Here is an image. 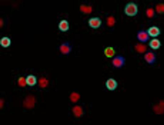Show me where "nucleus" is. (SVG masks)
Instances as JSON below:
<instances>
[{"label": "nucleus", "instance_id": "obj_15", "mask_svg": "<svg viewBox=\"0 0 164 125\" xmlns=\"http://www.w3.org/2000/svg\"><path fill=\"white\" fill-rule=\"evenodd\" d=\"M136 49L140 53H143L146 52L147 47L146 45L143 44H137L135 46Z\"/></svg>", "mask_w": 164, "mask_h": 125}, {"label": "nucleus", "instance_id": "obj_14", "mask_svg": "<svg viewBox=\"0 0 164 125\" xmlns=\"http://www.w3.org/2000/svg\"><path fill=\"white\" fill-rule=\"evenodd\" d=\"M27 84L29 86H32L35 85L36 83V79L34 76L29 75L26 79Z\"/></svg>", "mask_w": 164, "mask_h": 125}, {"label": "nucleus", "instance_id": "obj_20", "mask_svg": "<svg viewBox=\"0 0 164 125\" xmlns=\"http://www.w3.org/2000/svg\"><path fill=\"white\" fill-rule=\"evenodd\" d=\"M47 80L45 79L42 78L39 80V84L41 87H45L47 86Z\"/></svg>", "mask_w": 164, "mask_h": 125}, {"label": "nucleus", "instance_id": "obj_4", "mask_svg": "<svg viewBox=\"0 0 164 125\" xmlns=\"http://www.w3.org/2000/svg\"><path fill=\"white\" fill-rule=\"evenodd\" d=\"M147 32L149 36L154 38L157 37L161 34L160 29L156 26H152L149 27Z\"/></svg>", "mask_w": 164, "mask_h": 125}, {"label": "nucleus", "instance_id": "obj_21", "mask_svg": "<svg viewBox=\"0 0 164 125\" xmlns=\"http://www.w3.org/2000/svg\"><path fill=\"white\" fill-rule=\"evenodd\" d=\"M18 83L19 84L20 86L22 87L25 86L26 84H27V80H26V79H25L24 78L22 77L19 79L18 80Z\"/></svg>", "mask_w": 164, "mask_h": 125}, {"label": "nucleus", "instance_id": "obj_10", "mask_svg": "<svg viewBox=\"0 0 164 125\" xmlns=\"http://www.w3.org/2000/svg\"><path fill=\"white\" fill-rule=\"evenodd\" d=\"M116 53L114 47L108 46L105 48L104 50V53L105 56L108 58H111L114 57Z\"/></svg>", "mask_w": 164, "mask_h": 125}, {"label": "nucleus", "instance_id": "obj_23", "mask_svg": "<svg viewBox=\"0 0 164 125\" xmlns=\"http://www.w3.org/2000/svg\"><path fill=\"white\" fill-rule=\"evenodd\" d=\"M81 9L83 12L86 13L91 12V10L90 7L83 6H81Z\"/></svg>", "mask_w": 164, "mask_h": 125}, {"label": "nucleus", "instance_id": "obj_1", "mask_svg": "<svg viewBox=\"0 0 164 125\" xmlns=\"http://www.w3.org/2000/svg\"><path fill=\"white\" fill-rule=\"evenodd\" d=\"M138 12V6L135 2H128L125 6L124 12L126 15L128 17H135L137 15Z\"/></svg>", "mask_w": 164, "mask_h": 125}, {"label": "nucleus", "instance_id": "obj_8", "mask_svg": "<svg viewBox=\"0 0 164 125\" xmlns=\"http://www.w3.org/2000/svg\"><path fill=\"white\" fill-rule=\"evenodd\" d=\"M148 45L151 48L154 50L159 49L161 46V43L160 40L156 38L151 40L149 42Z\"/></svg>", "mask_w": 164, "mask_h": 125}, {"label": "nucleus", "instance_id": "obj_6", "mask_svg": "<svg viewBox=\"0 0 164 125\" xmlns=\"http://www.w3.org/2000/svg\"><path fill=\"white\" fill-rule=\"evenodd\" d=\"M137 39L142 43L147 42L150 39L147 31L141 30L137 32Z\"/></svg>", "mask_w": 164, "mask_h": 125}, {"label": "nucleus", "instance_id": "obj_5", "mask_svg": "<svg viewBox=\"0 0 164 125\" xmlns=\"http://www.w3.org/2000/svg\"><path fill=\"white\" fill-rule=\"evenodd\" d=\"M105 85L108 90L114 91L117 89L118 86V83L114 79L109 78L106 80Z\"/></svg>", "mask_w": 164, "mask_h": 125}, {"label": "nucleus", "instance_id": "obj_9", "mask_svg": "<svg viewBox=\"0 0 164 125\" xmlns=\"http://www.w3.org/2000/svg\"><path fill=\"white\" fill-rule=\"evenodd\" d=\"M60 50L63 54L68 55L72 50V47L69 42H65L62 44Z\"/></svg>", "mask_w": 164, "mask_h": 125}, {"label": "nucleus", "instance_id": "obj_3", "mask_svg": "<svg viewBox=\"0 0 164 125\" xmlns=\"http://www.w3.org/2000/svg\"><path fill=\"white\" fill-rule=\"evenodd\" d=\"M88 24L91 28L97 29L99 28L102 24L101 19L98 17H94L91 18L88 22Z\"/></svg>", "mask_w": 164, "mask_h": 125}, {"label": "nucleus", "instance_id": "obj_18", "mask_svg": "<svg viewBox=\"0 0 164 125\" xmlns=\"http://www.w3.org/2000/svg\"><path fill=\"white\" fill-rule=\"evenodd\" d=\"M156 12L159 14L164 13V4L163 3L159 4L156 6Z\"/></svg>", "mask_w": 164, "mask_h": 125}, {"label": "nucleus", "instance_id": "obj_19", "mask_svg": "<svg viewBox=\"0 0 164 125\" xmlns=\"http://www.w3.org/2000/svg\"><path fill=\"white\" fill-rule=\"evenodd\" d=\"M146 15L148 18H152L155 15V11L153 9L150 8L147 9L146 12Z\"/></svg>", "mask_w": 164, "mask_h": 125}, {"label": "nucleus", "instance_id": "obj_12", "mask_svg": "<svg viewBox=\"0 0 164 125\" xmlns=\"http://www.w3.org/2000/svg\"><path fill=\"white\" fill-rule=\"evenodd\" d=\"M35 102V98L32 96L28 97L24 101V105L26 108H30L34 106Z\"/></svg>", "mask_w": 164, "mask_h": 125}, {"label": "nucleus", "instance_id": "obj_16", "mask_svg": "<svg viewBox=\"0 0 164 125\" xmlns=\"http://www.w3.org/2000/svg\"><path fill=\"white\" fill-rule=\"evenodd\" d=\"M155 112L158 114L162 113L164 111V102L161 103L159 105L155 106Z\"/></svg>", "mask_w": 164, "mask_h": 125}, {"label": "nucleus", "instance_id": "obj_2", "mask_svg": "<svg viewBox=\"0 0 164 125\" xmlns=\"http://www.w3.org/2000/svg\"><path fill=\"white\" fill-rule=\"evenodd\" d=\"M125 58L124 56L118 55L113 57L112 63L115 68H121L125 65Z\"/></svg>", "mask_w": 164, "mask_h": 125}, {"label": "nucleus", "instance_id": "obj_13", "mask_svg": "<svg viewBox=\"0 0 164 125\" xmlns=\"http://www.w3.org/2000/svg\"><path fill=\"white\" fill-rule=\"evenodd\" d=\"M12 43L11 39L7 37H4L0 41V44L3 47H9Z\"/></svg>", "mask_w": 164, "mask_h": 125}, {"label": "nucleus", "instance_id": "obj_7", "mask_svg": "<svg viewBox=\"0 0 164 125\" xmlns=\"http://www.w3.org/2000/svg\"><path fill=\"white\" fill-rule=\"evenodd\" d=\"M145 61L149 64L152 65L155 62L156 57L153 52L150 51L145 54L144 56Z\"/></svg>", "mask_w": 164, "mask_h": 125}, {"label": "nucleus", "instance_id": "obj_22", "mask_svg": "<svg viewBox=\"0 0 164 125\" xmlns=\"http://www.w3.org/2000/svg\"><path fill=\"white\" fill-rule=\"evenodd\" d=\"M79 98V96L78 94L74 93L70 96V99L72 101L74 102H76L77 101Z\"/></svg>", "mask_w": 164, "mask_h": 125}, {"label": "nucleus", "instance_id": "obj_24", "mask_svg": "<svg viewBox=\"0 0 164 125\" xmlns=\"http://www.w3.org/2000/svg\"><path fill=\"white\" fill-rule=\"evenodd\" d=\"M108 24L109 25L111 26L113 25L115 23V20L114 18L110 17L108 19Z\"/></svg>", "mask_w": 164, "mask_h": 125}, {"label": "nucleus", "instance_id": "obj_11", "mask_svg": "<svg viewBox=\"0 0 164 125\" xmlns=\"http://www.w3.org/2000/svg\"><path fill=\"white\" fill-rule=\"evenodd\" d=\"M59 30L63 32L68 31L69 29V24L66 20H62L58 24Z\"/></svg>", "mask_w": 164, "mask_h": 125}, {"label": "nucleus", "instance_id": "obj_17", "mask_svg": "<svg viewBox=\"0 0 164 125\" xmlns=\"http://www.w3.org/2000/svg\"><path fill=\"white\" fill-rule=\"evenodd\" d=\"M73 112L74 114L77 117H80L83 114V111L82 109L79 106H76L73 109Z\"/></svg>", "mask_w": 164, "mask_h": 125}]
</instances>
